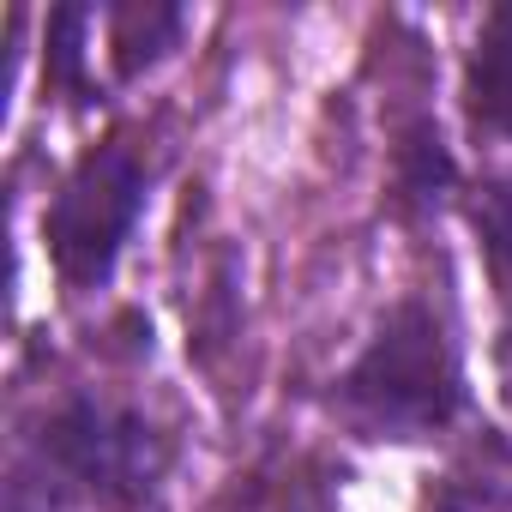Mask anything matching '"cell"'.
Listing matches in <instances>:
<instances>
[{
  "mask_svg": "<svg viewBox=\"0 0 512 512\" xmlns=\"http://www.w3.org/2000/svg\"><path fill=\"white\" fill-rule=\"evenodd\" d=\"M145 157L127 139L97 145L67 187L49 205V253H55V272L73 290H91L115 272L121 260V241L133 235V217L145 205Z\"/></svg>",
  "mask_w": 512,
  "mask_h": 512,
  "instance_id": "3",
  "label": "cell"
},
{
  "mask_svg": "<svg viewBox=\"0 0 512 512\" xmlns=\"http://www.w3.org/2000/svg\"><path fill=\"white\" fill-rule=\"evenodd\" d=\"M476 109L494 127H512V13L494 19V43L476 61Z\"/></svg>",
  "mask_w": 512,
  "mask_h": 512,
  "instance_id": "4",
  "label": "cell"
},
{
  "mask_svg": "<svg viewBox=\"0 0 512 512\" xmlns=\"http://www.w3.org/2000/svg\"><path fill=\"white\" fill-rule=\"evenodd\" d=\"M344 404L374 434H398V440H416L458 410V368L428 308L410 302L380 326V338L356 356L344 380Z\"/></svg>",
  "mask_w": 512,
  "mask_h": 512,
  "instance_id": "2",
  "label": "cell"
},
{
  "mask_svg": "<svg viewBox=\"0 0 512 512\" xmlns=\"http://www.w3.org/2000/svg\"><path fill=\"white\" fill-rule=\"evenodd\" d=\"M476 223H482V241H488V260L500 272V290L512 296V187H488Z\"/></svg>",
  "mask_w": 512,
  "mask_h": 512,
  "instance_id": "5",
  "label": "cell"
},
{
  "mask_svg": "<svg viewBox=\"0 0 512 512\" xmlns=\"http://www.w3.org/2000/svg\"><path fill=\"white\" fill-rule=\"evenodd\" d=\"M169 434L109 386L55 392L13 440L7 512H151Z\"/></svg>",
  "mask_w": 512,
  "mask_h": 512,
  "instance_id": "1",
  "label": "cell"
}]
</instances>
